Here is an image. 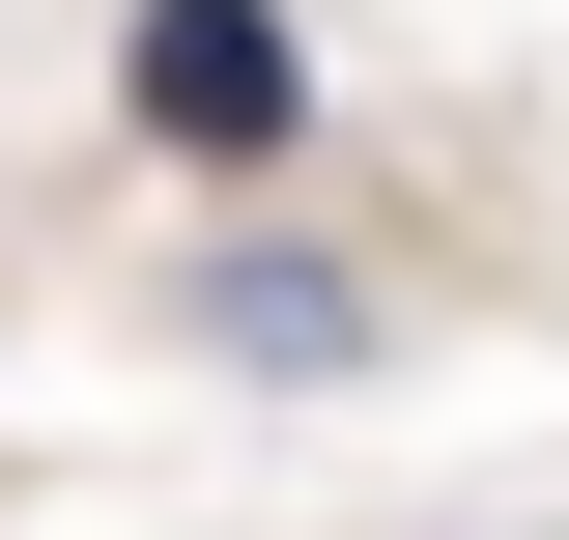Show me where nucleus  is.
<instances>
[{"mask_svg":"<svg viewBox=\"0 0 569 540\" xmlns=\"http://www.w3.org/2000/svg\"><path fill=\"white\" fill-rule=\"evenodd\" d=\"M114 86H142V142H200V171L313 142V58H284L257 0H142V29H114Z\"/></svg>","mask_w":569,"mask_h":540,"instance_id":"obj_1","label":"nucleus"}]
</instances>
